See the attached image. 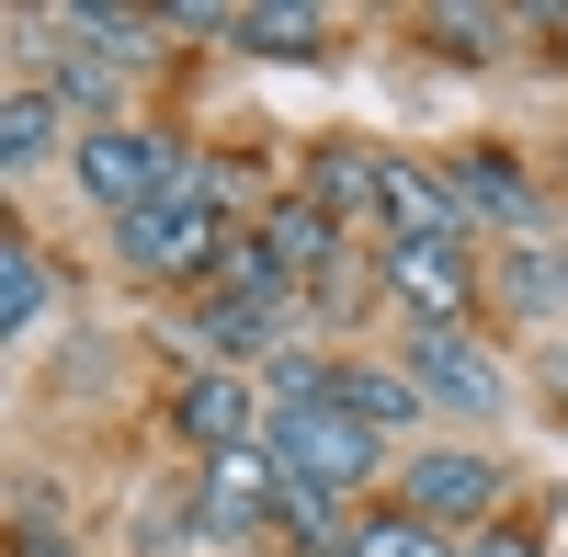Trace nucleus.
<instances>
[{
  "label": "nucleus",
  "mask_w": 568,
  "mask_h": 557,
  "mask_svg": "<svg viewBox=\"0 0 568 557\" xmlns=\"http://www.w3.org/2000/svg\"><path fill=\"white\" fill-rule=\"evenodd\" d=\"M375 182H387V160H375V149H318L307 205H318L329 227H364V216H375Z\"/></svg>",
  "instance_id": "obj_11"
},
{
  "label": "nucleus",
  "mask_w": 568,
  "mask_h": 557,
  "mask_svg": "<svg viewBox=\"0 0 568 557\" xmlns=\"http://www.w3.org/2000/svg\"><path fill=\"white\" fill-rule=\"evenodd\" d=\"M455 205H466V227H500V240H546V194H535V182H524V160H500V149H466L455 171Z\"/></svg>",
  "instance_id": "obj_7"
},
{
  "label": "nucleus",
  "mask_w": 568,
  "mask_h": 557,
  "mask_svg": "<svg viewBox=\"0 0 568 557\" xmlns=\"http://www.w3.org/2000/svg\"><path fill=\"white\" fill-rule=\"evenodd\" d=\"M398 513L433 524V535L489 524L500 513V467H489V455H409V467H398Z\"/></svg>",
  "instance_id": "obj_5"
},
{
  "label": "nucleus",
  "mask_w": 568,
  "mask_h": 557,
  "mask_svg": "<svg viewBox=\"0 0 568 557\" xmlns=\"http://www.w3.org/2000/svg\"><path fill=\"white\" fill-rule=\"evenodd\" d=\"M398 376H409L420 409H455V422H500V409H511V376H500V364L466 342V331H409Z\"/></svg>",
  "instance_id": "obj_4"
},
{
  "label": "nucleus",
  "mask_w": 568,
  "mask_h": 557,
  "mask_svg": "<svg viewBox=\"0 0 568 557\" xmlns=\"http://www.w3.org/2000/svg\"><path fill=\"white\" fill-rule=\"evenodd\" d=\"M433 34L455 45V58H500V45H511V12H433Z\"/></svg>",
  "instance_id": "obj_19"
},
{
  "label": "nucleus",
  "mask_w": 568,
  "mask_h": 557,
  "mask_svg": "<svg viewBox=\"0 0 568 557\" xmlns=\"http://www.w3.org/2000/svg\"><path fill=\"white\" fill-rule=\"evenodd\" d=\"M262 251H273V273H284V285H296V273H307V285H329V273H342V227H329V216L296 194V205L273 216V240H262Z\"/></svg>",
  "instance_id": "obj_12"
},
{
  "label": "nucleus",
  "mask_w": 568,
  "mask_h": 557,
  "mask_svg": "<svg viewBox=\"0 0 568 557\" xmlns=\"http://www.w3.org/2000/svg\"><path fill=\"white\" fill-rule=\"evenodd\" d=\"M262 455L296 489H364L375 455H387V433H364L342 398H296V409H262Z\"/></svg>",
  "instance_id": "obj_2"
},
{
  "label": "nucleus",
  "mask_w": 568,
  "mask_h": 557,
  "mask_svg": "<svg viewBox=\"0 0 568 557\" xmlns=\"http://www.w3.org/2000/svg\"><path fill=\"white\" fill-rule=\"evenodd\" d=\"M69 136V114H58V91H0V182L12 171H34L45 149Z\"/></svg>",
  "instance_id": "obj_13"
},
{
  "label": "nucleus",
  "mask_w": 568,
  "mask_h": 557,
  "mask_svg": "<svg viewBox=\"0 0 568 557\" xmlns=\"http://www.w3.org/2000/svg\"><path fill=\"white\" fill-rule=\"evenodd\" d=\"M69 171H80V194L125 227L136 205H160V194H171L182 149H171L160 125H125V114H114V125H80V136H69Z\"/></svg>",
  "instance_id": "obj_3"
},
{
  "label": "nucleus",
  "mask_w": 568,
  "mask_h": 557,
  "mask_svg": "<svg viewBox=\"0 0 568 557\" xmlns=\"http://www.w3.org/2000/svg\"><path fill=\"white\" fill-rule=\"evenodd\" d=\"M171 433L194 455H240V444H262V387L227 376V364H205V376L171 387Z\"/></svg>",
  "instance_id": "obj_6"
},
{
  "label": "nucleus",
  "mask_w": 568,
  "mask_h": 557,
  "mask_svg": "<svg viewBox=\"0 0 568 557\" xmlns=\"http://www.w3.org/2000/svg\"><path fill=\"white\" fill-rule=\"evenodd\" d=\"M273 500H284V467H273L262 444H240V455H205L194 524H205V535H251V524H273Z\"/></svg>",
  "instance_id": "obj_8"
},
{
  "label": "nucleus",
  "mask_w": 568,
  "mask_h": 557,
  "mask_svg": "<svg viewBox=\"0 0 568 557\" xmlns=\"http://www.w3.org/2000/svg\"><path fill=\"white\" fill-rule=\"evenodd\" d=\"M329 398H342L364 433H398V422H420V398H409V376H398V364H342V376H329Z\"/></svg>",
  "instance_id": "obj_14"
},
{
  "label": "nucleus",
  "mask_w": 568,
  "mask_h": 557,
  "mask_svg": "<svg viewBox=\"0 0 568 557\" xmlns=\"http://www.w3.org/2000/svg\"><path fill=\"white\" fill-rule=\"evenodd\" d=\"M500 296H511V307H524V318H546V307L568 296V262H557L546 240H524V251H511V262H500Z\"/></svg>",
  "instance_id": "obj_18"
},
{
  "label": "nucleus",
  "mask_w": 568,
  "mask_h": 557,
  "mask_svg": "<svg viewBox=\"0 0 568 557\" xmlns=\"http://www.w3.org/2000/svg\"><path fill=\"white\" fill-rule=\"evenodd\" d=\"M45 307H58V273H45V251L0 240V342H23V331H34Z\"/></svg>",
  "instance_id": "obj_15"
},
{
  "label": "nucleus",
  "mask_w": 568,
  "mask_h": 557,
  "mask_svg": "<svg viewBox=\"0 0 568 557\" xmlns=\"http://www.w3.org/2000/svg\"><path fill=\"white\" fill-rule=\"evenodd\" d=\"M273 331H284V307H251V296H205L194 307V353H216L227 376H240L251 353H273Z\"/></svg>",
  "instance_id": "obj_10"
},
{
  "label": "nucleus",
  "mask_w": 568,
  "mask_h": 557,
  "mask_svg": "<svg viewBox=\"0 0 568 557\" xmlns=\"http://www.w3.org/2000/svg\"><path fill=\"white\" fill-rule=\"evenodd\" d=\"M216 194H227V182H216L205 160H182V171H171V194H160V205H136V216L114 227L125 273H149V285H182V273H205V262H216V240H227V227H216Z\"/></svg>",
  "instance_id": "obj_1"
},
{
  "label": "nucleus",
  "mask_w": 568,
  "mask_h": 557,
  "mask_svg": "<svg viewBox=\"0 0 568 557\" xmlns=\"http://www.w3.org/2000/svg\"><path fill=\"white\" fill-rule=\"evenodd\" d=\"M387 296L420 331H455V318L478 307V273H466V251H387Z\"/></svg>",
  "instance_id": "obj_9"
},
{
  "label": "nucleus",
  "mask_w": 568,
  "mask_h": 557,
  "mask_svg": "<svg viewBox=\"0 0 568 557\" xmlns=\"http://www.w3.org/2000/svg\"><path fill=\"white\" fill-rule=\"evenodd\" d=\"M466 557H546L524 524H478V546H466Z\"/></svg>",
  "instance_id": "obj_20"
},
{
  "label": "nucleus",
  "mask_w": 568,
  "mask_h": 557,
  "mask_svg": "<svg viewBox=\"0 0 568 557\" xmlns=\"http://www.w3.org/2000/svg\"><path fill=\"white\" fill-rule=\"evenodd\" d=\"M273 524L296 535V546H318V557H342V546H353V524H342V489H296V478H284Z\"/></svg>",
  "instance_id": "obj_17"
},
{
  "label": "nucleus",
  "mask_w": 568,
  "mask_h": 557,
  "mask_svg": "<svg viewBox=\"0 0 568 557\" xmlns=\"http://www.w3.org/2000/svg\"><path fill=\"white\" fill-rule=\"evenodd\" d=\"M227 34H240L251 58H318V45H329V12H296V0H262V12H240Z\"/></svg>",
  "instance_id": "obj_16"
}]
</instances>
